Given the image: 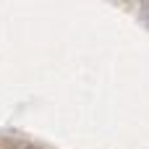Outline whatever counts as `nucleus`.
<instances>
[{
  "label": "nucleus",
  "instance_id": "1",
  "mask_svg": "<svg viewBox=\"0 0 149 149\" xmlns=\"http://www.w3.org/2000/svg\"><path fill=\"white\" fill-rule=\"evenodd\" d=\"M147 18H149V8H147Z\"/></svg>",
  "mask_w": 149,
  "mask_h": 149
}]
</instances>
